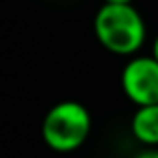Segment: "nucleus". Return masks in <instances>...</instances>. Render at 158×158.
I'll return each mask as SVG.
<instances>
[{
  "instance_id": "obj_1",
  "label": "nucleus",
  "mask_w": 158,
  "mask_h": 158,
  "mask_svg": "<svg viewBox=\"0 0 158 158\" xmlns=\"http://www.w3.org/2000/svg\"><path fill=\"white\" fill-rule=\"evenodd\" d=\"M94 36L116 56H134L146 42V20L134 4L104 2L94 16Z\"/></svg>"
},
{
  "instance_id": "obj_2",
  "label": "nucleus",
  "mask_w": 158,
  "mask_h": 158,
  "mask_svg": "<svg viewBox=\"0 0 158 158\" xmlns=\"http://www.w3.org/2000/svg\"><path fill=\"white\" fill-rule=\"evenodd\" d=\"M92 130L90 110L78 100H62L48 108L40 124V136L50 150L68 154L84 146Z\"/></svg>"
},
{
  "instance_id": "obj_3",
  "label": "nucleus",
  "mask_w": 158,
  "mask_h": 158,
  "mask_svg": "<svg viewBox=\"0 0 158 158\" xmlns=\"http://www.w3.org/2000/svg\"><path fill=\"white\" fill-rule=\"evenodd\" d=\"M120 88L134 106L158 104V60L152 54L130 56L120 72Z\"/></svg>"
},
{
  "instance_id": "obj_4",
  "label": "nucleus",
  "mask_w": 158,
  "mask_h": 158,
  "mask_svg": "<svg viewBox=\"0 0 158 158\" xmlns=\"http://www.w3.org/2000/svg\"><path fill=\"white\" fill-rule=\"evenodd\" d=\"M130 132L142 146H158V104L136 106L130 118Z\"/></svg>"
},
{
  "instance_id": "obj_5",
  "label": "nucleus",
  "mask_w": 158,
  "mask_h": 158,
  "mask_svg": "<svg viewBox=\"0 0 158 158\" xmlns=\"http://www.w3.org/2000/svg\"><path fill=\"white\" fill-rule=\"evenodd\" d=\"M134 158H158V146L156 148H144V150H140Z\"/></svg>"
},
{
  "instance_id": "obj_6",
  "label": "nucleus",
  "mask_w": 158,
  "mask_h": 158,
  "mask_svg": "<svg viewBox=\"0 0 158 158\" xmlns=\"http://www.w3.org/2000/svg\"><path fill=\"white\" fill-rule=\"evenodd\" d=\"M152 56H154L156 58V60H158V34H156V38H154V42H152Z\"/></svg>"
},
{
  "instance_id": "obj_7",
  "label": "nucleus",
  "mask_w": 158,
  "mask_h": 158,
  "mask_svg": "<svg viewBox=\"0 0 158 158\" xmlns=\"http://www.w3.org/2000/svg\"><path fill=\"white\" fill-rule=\"evenodd\" d=\"M108 4H134V0H104Z\"/></svg>"
}]
</instances>
